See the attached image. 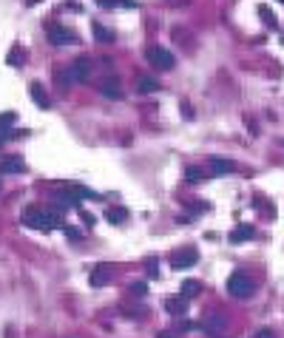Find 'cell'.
I'll return each mask as SVG.
<instances>
[{
    "mask_svg": "<svg viewBox=\"0 0 284 338\" xmlns=\"http://www.w3.org/2000/svg\"><path fill=\"white\" fill-rule=\"evenodd\" d=\"M23 225L37 227V230H54V227L60 225V216H57V211H48V208L34 205V208H29V211L23 213Z\"/></svg>",
    "mask_w": 284,
    "mask_h": 338,
    "instance_id": "obj_1",
    "label": "cell"
},
{
    "mask_svg": "<svg viewBox=\"0 0 284 338\" xmlns=\"http://www.w3.org/2000/svg\"><path fill=\"white\" fill-rule=\"evenodd\" d=\"M227 290H230V296H239V298H244V296H250L253 290H256V284L250 282L244 273H233V276L227 279Z\"/></svg>",
    "mask_w": 284,
    "mask_h": 338,
    "instance_id": "obj_2",
    "label": "cell"
},
{
    "mask_svg": "<svg viewBox=\"0 0 284 338\" xmlns=\"http://www.w3.org/2000/svg\"><path fill=\"white\" fill-rule=\"evenodd\" d=\"M148 60L154 63V68H162V71L173 68V54H170L168 48H162V45H154V48H148Z\"/></svg>",
    "mask_w": 284,
    "mask_h": 338,
    "instance_id": "obj_3",
    "label": "cell"
},
{
    "mask_svg": "<svg viewBox=\"0 0 284 338\" xmlns=\"http://www.w3.org/2000/svg\"><path fill=\"white\" fill-rule=\"evenodd\" d=\"M196 259H199V253L191 250V248H185V250H179V253L170 256V267H173V270H188V267L196 264Z\"/></svg>",
    "mask_w": 284,
    "mask_h": 338,
    "instance_id": "obj_4",
    "label": "cell"
},
{
    "mask_svg": "<svg viewBox=\"0 0 284 338\" xmlns=\"http://www.w3.org/2000/svg\"><path fill=\"white\" fill-rule=\"evenodd\" d=\"M88 71H91V60H88V57H77L74 66L68 68V77H71V80H85V77H88Z\"/></svg>",
    "mask_w": 284,
    "mask_h": 338,
    "instance_id": "obj_5",
    "label": "cell"
},
{
    "mask_svg": "<svg viewBox=\"0 0 284 338\" xmlns=\"http://www.w3.org/2000/svg\"><path fill=\"white\" fill-rule=\"evenodd\" d=\"M48 40L54 45H63V43H71L74 34L68 32V29H63V26H54V23H51V26H48Z\"/></svg>",
    "mask_w": 284,
    "mask_h": 338,
    "instance_id": "obj_6",
    "label": "cell"
},
{
    "mask_svg": "<svg viewBox=\"0 0 284 338\" xmlns=\"http://www.w3.org/2000/svg\"><path fill=\"white\" fill-rule=\"evenodd\" d=\"M14 123H17L14 114H0V145L11 136V125H14Z\"/></svg>",
    "mask_w": 284,
    "mask_h": 338,
    "instance_id": "obj_7",
    "label": "cell"
},
{
    "mask_svg": "<svg viewBox=\"0 0 284 338\" xmlns=\"http://www.w3.org/2000/svg\"><path fill=\"white\" fill-rule=\"evenodd\" d=\"M23 170H26V165L17 157H9L0 162V173H23Z\"/></svg>",
    "mask_w": 284,
    "mask_h": 338,
    "instance_id": "obj_8",
    "label": "cell"
},
{
    "mask_svg": "<svg viewBox=\"0 0 284 338\" xmlns=\"http://www.w3.org/2000/svg\"><path fill=\"white\" fill-rule=\"evenodd\" d=\"M32 100L37 102L40 108H48V105H51V100H48V94H45V88L40 83H32Z\"/></svg>",
    "mask_w": 284,
    "mask_h": 338,
    "instance_id": "obj_9",
    "label": "cell"
},
{
    "mask_svg": "<svg viewBox=\"0 0 284 338\" xmlns=\"http://www.w3.org/2000/svg\"><path fill=\"white\" fill-rule=\"evenodd\" d=\"M230 170H233V162H230V159H222V157L210 159V173L219 176V173H230Z\"/></svg>",
    "mask_w": 284,
    "mask_h": 338,
    "instance_id": "obj_10",
    "label": "cell"
},
{
    "mask_svg": "<svg viewBox=\"0 0 284 338\" xmlns=\"http://www.w3.org/2000/svg\"><path fill=\"white\" fill-rule=\"evenodd\" d=\"M108 279H111V270H108L105 264H100L97 270L91 273V284H94V287H102V284H108Z\"/></svg>",
    "mask_w": 284,
    "mask_h": 338,
    "instance_id": "obj_11",
    "label": "cell"
},
{
    "mask_svg": "<svg viewBox=\"0 0 284 338\" xmlns=\"http://www.w3.org/2000/svg\"><path fill=\"white\" fill-rule=\"evenodd\" d=\"M105 219H108L111 225H122L125 219H128V211H125V208H108V211H105Z\"/></svg>",
    "mask_w": 284,
    "mask_h": 338,
    "instance_id": "obj_12",
    "label": "cell"
},
{
    "mask_svg": "<svg viewBox=\"0 0 284 338\" xmlns=\"http://www.w3.org/2000/svg\"><path fill=\"white\" fill-rule=\"evenodd\" d=\"M136 88L142 91V94H154V91H159V83H157L154 77H139Z\"/></svg>",
    "mask_w": 284,
    "mask_h": 338,
    "instance_id": "obj_13",
    "label": "cell"
},
{
    "mask_svg": "<svg viewBox=\"0 0 284 338\" xmlns=\"http://www.w3.org/2000/svg\"><path fill=\"white\" fill-rule=\"evenodd\" d=\"M244 239H253V227L250 225H242L230 233V242H244Z\"/></svg>",
    "mask_w": 284,
    "mask_h": 338,
    "instance_id": "obj_14",
    "label": "cell"
},
{
    "mask_svg": "<svg viewBox=\"0 0 284 338\" xmlns=\"http://www.w3.org/2000/svg\"><path fill=\"white\" fill-rule=\"evenodd\" d=\"M165 307H168L170 313H185L188 310V298H168Z\"/></svg>",
    "mask_w": 284,
    "mask_h": 338,
    "instance_id": "obj_15",
    "label": "cell"
},
{
    "mask_svg": "<svg viewBox=\"0 0 284 338\" xmlns=\"http://www.w3.org/2000/svg\"><path fill=\"white\" fill-rule=\"evenodd\" d=\"M100 91L105 94V97H111V100H120V97H122V91H120V85H117V83H105Z\"/></svg>",
    "mask_w": 284,
    "mask_h": 338,
    "instance_id": "obj_16",
    "label": "cell"
},
{
    "mask_svg": "<svg viewBox=\"0 0 284 338\" xmlns=\"http://www.w3.org/2000/svg\"><path fill=\"white\" fill-rule=\"evenodd\" d=\"M94 37H97V40H100V43H108V40H111L114 34L108 32V29H105V26H102V23H94Z\"/></svg>",
    "mask_w": 284,
    "mask_h": 338,
    "instance_id": "obj_17",
    "label": "cell"
},
{
    "mask_svg": "<svg viewBox=\"0 0 284 338\" xmlns=\"http://www.w3.org/2000/svg\"><path fill=\"white\" fill-rule=\"evenodd\" d=\"M204 327L210 330V333H219V330H225V318L210 316V318H207V324H204Z\"/></svg>",
    "mask_w": 284,
    "mask_h": 338,
    "instance_id": "obj_18",
    "label": "cell"
},
{
    "mask_svg": "<svg viewBox=\"0 0 284 338\" xmlns=\"http://www.w3.org/2000/svg\"><path fill=\"white\" fill-rule=\"evenodd\" d=\"M259 14H261V20L267 23V26H276V17H273V11H267V6H259Z\"/></svg>",
    "mask_w": 284,
    "mask_h": 338,
    "instance_id": "obj_19",
    "label": "cell"
},
{
    "mask_svg": "<svg viewBox=\"0 0 284 338\" xmlns=\"http://www.w3.org/2000/svg\"><path fill=\"white\" fill-rule=\"evenodd\" d=\"M196 290H199V282H185V284H182V293H185V296L196 293Z\"/></svg>",
    "mask_w": 284,
    "mask_h": 338,
    "instance_id": "obj_20",
    "label": "cell"
},
{
    "mask_svg": "<svg viewBox=\"0 0 284 338\" xmlns=\"http://www.w3.org/2000/svg\"><path fill=\"white\" fill-rule=\"evenodd\" d=\"M202 176H204V170H199V168H191V170H188V179H191V182L202 179Z\"/></svg>",
    "mask_w": 284,
    "mask_h": 338,
    "instance_id": "obj_21",
    "label": "cell"
},
{
    "mask_svg": "<svg viewBox=\"0 0 284 338\" xmlns=\"http://www.w3.org/2000/svg\"><path fill=\"white\" fill-rule=\"evenodd\" d=\"M131 293H136V296H145V293H148V287H145L142 282H139V284H134V287H131Z\"/></svg>",
    "mask_w": 284,
    "mask_h": 338,
    "instance_id": "obj_22",
    "label": "cell"
},
{
    "mask_svg": "<svg viewBox=\"0 0 284 338\" xmlns=\"http://www.w3.org/2000/svg\"><path fill=\"white\" fill-rule=\"evenodd\" d=\"M80 216H82V222H85V225H94V216H91V213H85V211H80Z\"/></svg>",
    "mask_w": 284,
    "mask_h": 338,
    "instance_id": "obj_23",
    "label": "cell"
},
{
    "mask_svg": "<svg viewBox=\"0 0 284 338\" xmlns=\"http://www.w3.org/2000/svg\"><path fill=\"white\" fill-rule=\"evenodd\" d=\"M256 338H273L270 330H261V333H256Z\"/></svg>",
    "mask_w": 284,
    "mask_h": 338,
    "instance_id": "obj_24",
    "label": "cell"
},
{
    "mask_svg": "<svg viewBox=\"0 0 284 338\" xmlns=\"http://www.w3.org/2000/svg\"><path fill=\"white\" fill-rule=\"evenodd\" d=\"M97 3H100L102 9H105V6H111V0H97Z\"/></svg>",
    "mask_w": 284,
    "mask_h": 338,
    "instance_id": "obj_25",
    "label": "cell"
},
{
    "mask_svg": "<svg viewBox=\"0 0 284 338\" xmlns=\"http://www.w3.org/2000/svg\"><path fill=\"white\" fill-rule=\"evenodd\" d=\"M159 338H170V336H168V333H162V336H159Z\"/></svg>",
    "mask_w": 284,
    "mask_h": 338,
    "instance_id": "obj_26",
    "label": "cell"
},
{
    "mask_svg": "<svg viewBox=\"0 0 284 338\" xmlns=\"http://www.w3.org/2000/svg\"><path fill=\"white\" fill-rule=\"evenodd\" d=\"M282 43H284V37H282Z\"/></svg>",
    "mask_w": 284,
    "mask_h": 338,
    "instance_id": "obj_27",
    "label": "cell"
},
{
    "mask_svg": "<svg viewBox=\"0 0 284 338\" xmlns=\"http://www.w3.org/2000/svg\"><path fill=\"white\" fill-rule=\"evenodd\" d=\"M282 3H284V0H282Z\"/></svg>",
    "mask_w": 284,
    "mask_h": 338,
    "instance_id": "obj_28",
    "label": "cell"
}]
</instances>
